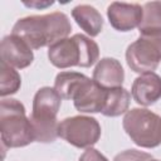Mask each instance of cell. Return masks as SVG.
Masks as SVG:
<instances>
[{
    "instance_id": "6da1fadb",
    "label": "cell",
    "mask_w": 161,
    "mask_h": 161,
    "mask_svg": "<svg viewBox=\"0 0 161 161\" xmlns=\"http://www.w3.org/2000/svg\"><path fill=\"white\" fill-rule=\"evenodd\" d=\"M72 31L69 18L62 11L44 15H29L19 19L11 34L24 40L31 49L50 47L54 43L68 38Z\"/></svg>"
},
{
    "instance_id": "7a4b0ae2",
    "label": "cell",
    "mask_w": 161,
    "mask_h": 161,
    "mask_svg": "<svg viewBox=\"0 0 161 161\" xmlns=\"http://www.w3.org/2000/svg\"><path fill=\"white\" fill-rule=\"evenodd\" d=\"M0 137L6 148L25 147L35 141L25 107L15 98H3L0 102Z\"/></svg>"
},
{
    "instance_id": "3957f363",
    "label": "cell",
    "mask_w": 161,
    "mask_h": 161,
    "mask_svg": "<svg viewBox=\"0 0 161 161\" xmlns=\"http://www.w3.org/2000/svg\"><path fill=\"white\" fill-rule=\"evenodd\" d=\"M99 58V47L84 34H74L72 38L62 39L48 48L49 62L59 68L92 67Z\"/></svg>"
},
{
    "instance_id": "277c9868",
    "label": "cell",
    "mask_w": 161,
    "mask_h": 161,
    "mask_svg": "<svg viewBox=\"0 0 161 161\" xmlns=\"http://www.w3.org/2000/svg\"><path fill=\"white\" fill-rule=\"evenodd\" d=\"M122 127L131 141L143 148L161 145V116L147 108H131L125 113Z\"/></svg>"
},
{
    "instance_id": "5b68a950",
    "label": "cell",
    "mask_w": 161,
    "mask_h": 161,
    "mask_svg": "<svg viewBox=\"0 0 161 161\" xmlns=\"http://www.w3.org/2000/svg\"><path fill=\"white\" fill-rule=\"evenodd\" d=\"M126 62L135 73L153 72L161 62V30L140 33L126 49Z\"/></svg>"
},
{
    "instance_id": "8992f818",
    "label": "cell",
    "mask_w": 161,
    "mask_h": 161,
    "mask_svg": "<svg viewBox=\"0 0 161 161\" xmlns=\"http://www.w3.org/2000/svg\"><path fill=\"white\" fill-rule=\"evenodd\" d=\"M101 125L91 116H73L67 117L59 122L58 137L67 141L77 148H88L98 142L101 138Z\"/></svg>"
},
{
    "instance_id": "52a82bcc",
    "label": "cell",
    "mask_w": 161,
    "mask_h": 161,
    "mask_svg": "<svg viewBox=\"0 0 161 161\" xmlns=\"http://www.w3.org/2000/svg\"><path fill=\"white\" fill-rule=\"evenodd\" d=\"M143 10L140 4L113 1L107 8V18L113 29L126 33L140 26Z\"/></svg>"
},
{
    "instance_id": "ba28073f",
    "label": "cell",
    "mask_w": 161,
    "mask_h": 161,
    "mask_svg": "<svg viewBox=\"0 0 161 161\" xmlns=\"http://www.w3.org/2000/svg\"><path fill=\"white\" fill-rule=\"evenodd\" d=\"M0 53L3 62L18 69H24L29 67L34 60L33 49L24 40L14 34L5 35L3 38Z\"/></svg>"
},
{
    "instance_id": "9c48e42d",
    "label": "cell",
    "mask_w": 161,
    "mask_h": 161,
    "mask_svg": "<svg viewBox=\"0 0 161 161\" xmlns=\"http://www.w3.org/2000/svg\"><path fill=\"white\" fill-rule=\"evenodd\" d=\"M107 89L97 86L93 79L87 78L73 97L74 107L80 113H98L103 111Z\"/></svg>"
},
{
    "instance_id": "30bf717a",
    "label": "cell",
    "mask_w": 161,
    "mask_h": 161,
    "mask_svg": "<svg viewBox=\"0 0 161 161\" xmlns=\"http://www.w3.org/2000/svg\"><path fill=\"white\" fill-rule=\"evenodd\" d=\"M62 104V97L54 88L42 87L33 98V109L30 119L34 121H57V114Z\"/></svg>"
},
{
    "instance_id": "8fae6325",
    "label": "cell",
    "mask_w": 161,
    "mask_h": 161,
    "mask_svg": "<svg viewBox=\"0 0 161 161\" xmlns=\"http://www.w3.org/2000/svg\"><path fill=\"white\" fill-rule=\"evenodd\" d=\"M131 96L140 106H152L161 98V77L155 73L138 75L131 87Z\"/></svg>"
},
{
    "instance_id": "7c38bea8",
    "label": "cell",
    "mask_w": 161,
    "mask_h": 161,
    "mask_svg": "<svg viewBox=\"0 0 161 161\" xmlns=\"http://www.w3.org/2000/svg\"><path fill=\"white\" fill-rule=\"evenodd\" d=\"M92 79L103 89L119 88L125 82V70L119 60L106 57L97 62L93 69Z\"/></svg>"
},
{
    "instance_id": "4fadbf2b",
    "label": "cell",
    "mask_w": 161,
    "mask_h": 161,
    "mask_svg": "<svg viewBox=\"0 0 161 161\" xmlns=\"http://www.w3.org/2000/svg\"><path fill=\"white\" fill-rule=\"evenodd\" d=\"M72 16L78 24V26L84 30L86 34L89 35V38L97 36L103 29L104 21L101 13L88 4H80L73 8Z\"/></svg>"
},
{
    "instance_id": "5bb4252c",
    "label": "cell",
    "mask_w": 161,
    "mask_h": 161,
    "mask_svg": "<svg viewBox=\"0 0 161 161\" xmlns=\"http://www.w3.org/2000/svg\"><path fill=\"white\" fill-rule=\"evenodd\" d=\"M130 102H131V94L126 88L119 87V88L107 89L104 107L101 113L106 117H118L128 111Z\"/></svg>"
},
{
    "instance_id": "9a60e30c",
    "label": "cell",
    "mask_w": 161,
    "mask_h": 161,
    "mask_svg": "<svg viewBox=\"0 0 161 161\" xmlns=\"http://www.w3.org/2000/svg\"><path fill=\"white\" fill-rule=\"evenodd\" d=\"M88 77L78 72H60L54 80V89L62 99H73L75 92Z\"/></svg>"
},
{
    "instance_id": "2e32d148",
    "label": "cell",
    "mask_w": 161,
    "mask_h": 161,
    "mask_svg": "<svg viewBox=\"0 0 161 161\" xmlns=\"http://www.w3.org/2000/svg\"><path fill=\"white\" fill-rule=\"evenodd\" d=\"M21 86V77L11 65L5 62H0V96L15 94Z\"/></svg>"
},
{
    "instance_id": "e0dca14e",
    "label": "cell",
    "mask_w": 161,
    "mask_h": 161,
    "mask_svg": "<svg viewBox=\"0 0 161 161\" xmlns=\"http://www.w3.org/2000/svg\"><path fill=\"white\" fill-rule=\"evenodd\" d=\"M143 15L138 26L140 33L161 30V1H148L142 5Z\"/></svg>"
},
{
    "instance_id": "ac0fdd59",
    "label": "cell",
    "mask_w": 161,
    "mask_h": 161,
    "mask_svg": "<svg viewBox=\"0 0 161 161\" xmlns=\"http://www.w3.org/2000/svg\"><path fill=\"white\" fill-rule=\"evenodd\" d=\"M152 158L153 157L147 152H143L136 148H130L117 153L113 161H151Z\"/></svg>"
},
{
    "instance_id": "d6986e66",
    "label": "cell",
    "mask_w": 161,
    "mask_h": 161,
    "mask_svg": "<svg viewBox=\"0 0 161 161\" xmlns=\"http://www.w3.org/2000/svg\"><path fill=\"white\" fill-rule=\"evenodd\" d=\"M78 161H108V158L104 155H102L98 150H96L93 147H88L80 155Z\"/></svg>"
},
{
    "instance_id": "ffe728a7",
    "label": "cell",
    "mask_w": 161,
    "mask_h": 161,
    "mask_svg": "<svg viewBox=\"0 0 161 161\" xmlns=\"http://www.w3.org/2000/svg\"><path fill=\"white\" fill-rule=\"evenodd\" d=\"M54 4V1H45V3H24V5H26V6H30V8H47V6H50V5H53Z\"/></svg>"
},
{
    "instance_id": "44dd1931",
    "label": "cell",
    "mask_w": 161,
    "mask_h": 161,
    "mask_svg": "<svg viewBox=\"0 0 161 161\" xmlns=\"http://www.w3.org/2000/svg\"><path fill=\"white\" fill-rule=\"evenodd\" d=\"M151 161H161V160H155V158H152Z\"/></svg>"
}]
</instances>
